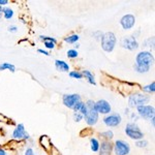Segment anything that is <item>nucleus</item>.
<instances>
[{
	"mask_svg": "<svg viewBox=\"0 0 155 155\" xmlns=\"http://www.w3.org/2000/svg\"><path fill=\"white\" fill-rule=\"evenodd\" d=\"M137 115L140 117H142L143 119L146 120H151L154 118V107L150 106V104H144V106H140L137 107Z\"/></svg>",
	"mask_w": 155,
	"mask_h": 155,
	"instance_id": "423d86ee",
	"label": "nucleus"
},
{
	"mask_svg": "<svg viewBox=\"0 0 155 155\" xmlns=\"http://www.w3.org/2000/svg\"><path fill=\"white\" fill-rule=\"evenodd\" d=\"M150 101V96L143 93H137L134 92L129 95L128 97V106L129 107H137L140 106L148 104Z\"/></svg>",
	"mask_w": 155,
	"mask_h": 155,
	"instance_id": "7ed1b4c3",
	"label": "nucleus"
},
{
	"mask_svg": "<svg viewBox=\"0 0 155 155\" xmlns=\"http://www.w3.org/2000/svg\"><path fill=\"white\" fill-rule=\"evenodd\" d=\"M78 56H79V53H78L77 50L71 49V50H68V51H67V57H68V58L74 59V58H77Z\"/></svg>",
	"mask_w": 155,
	"mask_h": 155,
	"instance_id": "a878e982",
	"label": "nucleus"
},
{
	"mask_svg": "<svg viewBox=\"0 0 155 155\" xmlns=\"http://www.w3.org/2000/svg\"><path fill=\"white\" fill-rule=\"evenodd\" d=\"M150 121H151V123H152V126H154V123H155V118H152L151 120H150Z\"/></svg>",
	"mask_w": 155,
	"mask_h": 155,
	"instance_id": "e433bc0d",
	"label": "nucleus"
},
{
	"mask_svg": "<svg viewBox=\"0 0 155 155\" xmlns=\"http://www.w3.org/2000/svg\"><path fill=\"white\" fill-rule=\"evenodd\" d=\"M12 137L17 141H22V140H29L30 137L25 130V126L24 124L20 123L17 125L16 128L12 131Z\"/></svg>",
	"mask_w": 155,
	"mask_h": 155,
	"instance_id": "1a4fd4ad",
	"label": "nucleus"
},
{
	"mask_svg": "<svg viewBox=\"0 0 155 155\" xmlns=\"http://www.w3.org/2000/svg\"><path fill=\"white\" fill-rule=\"evenodd\" d=\"M2 15H3L4 19L11 20L14 17V11L11 7H3V11H2Z\"/></svg>",
	"mask_w": 155,
	"mask_h": 155,
	"instance_id": "412c9836",
	"label": "nucleus"
},
{
	"mask_svg": "<svg viewBox=\"0 0 155 155\" xmlns=\"http://www.w3.org/2000/svg\"><path fill=\"white\" fill-rule=\"evenodd\" d=\"M101 137H102L104 139V141H110V140L113 139L114 137V132L112 130H107L101 134Z\"/></svg>",
	"mask_w": 155,
	"mask_h": 155,
	"instance_id": "b1692460",
	"label": "nucleus"
},
{
	"mask_svg": "<svg viewBox=\"0 0 155 155\" xmlns=\"http://www.w3.org/2000/svg\"><path fill=\"white\" fill-rule=\"evenodd\" d=\"M39 39L44 41L45 47H46L47 49H49V50H53L55 48V45L57 44V39L54 38V37L41 35V36H39Z\"/></svg>",
	"mask_w": 155,
	"mask_h": 155,
	"instance_id": "2eb2a0df",
	"label": "nucleus"
},
{
	"mask_svg": "<svg viewBox=\"0 0 155 155\" xmlns=\"http://www.w3.org/2000/svg\"><path fill=\"white\" fill-rule=\"evenodd\" d=\"M55 66H56V69L59 71H62V72H67L69 71V65L68 63H66L65 61L63 60H55Z\"/></svg>",
	"mask_w": 155,
	"mask_h": 155,
	"instance_id": "f3484780",
	"label": "nucleus"
},
{
	"mask_svg": "<svg viewBox=\"0 0 155 155\" xmlns=\"http://www.w3.org/2000/svg\"><path fill=\"white\" fill-rule=\"evenodd\" d=\"M8 3V1L7 0H0V6H3L5 5V4Z\"/></svg>",
	"mask_w": 155,
	"mask_h": 155,
	"instance_id": "72a5a7b5",
	"label": "nucleus"
},
{
	"mask_svg": "<svg viewBox=\"0 0 155 155\" xmlns=\"http://www.w3.org/2000/svg\"><path fill=\"white\" fill-rule=\"evenodd\" d=\"M112 149H113V146H112L111 142L102 141L101 144L99 145V155H111Z\"/></svg>",
	"mask_w": 155,
	"mask_h": 155,
	"instance_id": "4468645a",
	"label": "nucleus"
},
{
	"mask_svg": "<svg viewBox=\"0 0 155 155\" xmlns=\"http://www.w3.org/2000/svg\"><path fill=\"white\" fill-rule=\"evenodd\" d=\"M8 31L12 32V33H16L17 31H18V27L16 26V25H11V26H8Z\"/></svg>",
	"mask_w": 155,
	"mask_h": 155,
	"instance_id": "c756f323",
	"label": "nucleus"
},
{
	"mask_svg": "<svg viewBox=\"0 0 155 155\" xmlns=\"http://www.w3.org/2000/svg\"><path fill=\"white\" fill-rule=\"evenodd\" d=\"M80 36L78 34H71L69 36L64 37V41L68 42V44H77V41H79Z\"/></svg>",
	"mask_w": 155,
	"mask_h": 155,
	"instance_id": "4be33fe9",
	"label": "nucleus"
},
{
	"mask_svg": "<svg viewBox=\"0 0 155 155\" xmlns=\"http://www.w3.org/2000/svg\"><path fill=\"white\" fill-rule=\"evenodd\" d=\"M80 101H82V99L79 94H64L63 98H62L63 104L68 109H72L74 107V104Z\"/></svg>",
	"mask_w": 155,
	"mask_h": 155,
	"instance_id": "9b49d317",
	"label": "nucleus"
},
{
	"mask_svg": "<svg viewBox=\"0 0 155 155\" xmlns=\"http://www.w3.org/2000/svg\"><path fill=\"white\" fill-rule=\"evenodd\" d=\"M144 92H147V93H154L155 92V83L154 82H152L151 84L147 85V86H144L143 88H142Z\"/></svg>",
	"mask_w": 155,
	"mask_h": 155,
	"instance_id": "5701e85b",
	"label": "nucleus"
},
{
	"mask_svg": "<svg viewBox=\"0 0 155 155\" xmlns=\"http://www.w3.org/2000/svg\"><path fill=\"white\" fill-rule=\"evenodd\" d=\"M37 52H38V53H41V54L46 55V56H50V53H49V52L45 51V50H42V49H38V50H37Z\"/></svg>",
	"mask_w": 155,
	"mask_h": 155,
	"instance_id": "473e14b6",
	"label": "nucleus"
},
{
	"mask_svg": "<svg viewBox=\"0 0 155 155\" xmlns=\"http://www.w3.org/2000/svg\"><path fill=\"white\" fill-rule=\"evenodd\" d=\"M95 110L98 114L107 115L111 113L112 107H111V104L107 101H104V99H99L98 101L95 102Z\"/></svg>",
	"mask_w": 155,
	"mask_h": 155,
	"instance_id": "f8f14e48",
	"label": "nucleus"
},
{
	"mask_svg": "<svg viewBox=\"0 0 155 155\" xmlns=\"http://www.w3.org/2000/svg\"><path fill=\"white\" fill-rule=\"evenodd\" d=\"M25 155H35V154H34L33 149H32L31 147H29V148H27L26 151H25Z\"/></svg>",
	"mask_w": 155,
	"mask_h": 155,
	"instance_id": "7c9ffc66",
	"label": "nucleus"
},
{
	"mask_svg": "<svg viewBox=\"0 0 155 155\" xmlns=\"http://www.w3.org/2000/svg\"><path fill=\"white\" fill-rule=\"evenodd\" d=\"M154 62V56L149 51H142L137 55L136 63L134 65V71L139 74H146L150 71V67Z\"/></svg>",
	"mask_w": 155,
	"mask_h": 155,
	"instance_id": "f257e3e1",
	"label": "nucleus"
},
{
	"mask_svg": "<svg viewBox=\"0 0 155 155\" xmlns=\"http://www.w3.org/2000/svg\"><path fill=\"white\" fill-rule=\"evenodd\" d=\"M39 144L41 145V147L46 150L47 152H52V143H51V140L48 136H41L39 137Z\"/></svg>",
	"mask_w": 155,
	"mask_h": 155,
	"instance_id": "dca6fc26",
	"label": "nucleus"
},
{
	"mask_svg": "<svg viewBox=\"0 0 155 155\" xmlns=\"http://www.w3.org/2000/svg\"><path fill=\"white\" fill-rule=\"evenodd\" d=\"M80 114H82V115H83V117L85 116V115L87 114V107H86V104H84V106L82 107L81 111H80Z\"/></svg>",
	"mask_w": 155,
	"mask_h": 155,
	"instance_id": "2f4dec72",
	"label": "nucleus"
},
{
	"mask_svg": "<svg viewBox=\"0 0 155 155\" xmlns=\"http://www.w3.org/2000/svg\"><path fill=\"white\" fill-rule=\"evenodd\" d=\"M114 151L116 155H128L130 152V146L127 142L118 140L114 144Z\"/></svg>",
	"mask_w": 155,
	"mask_h": 155,
	"instance_id": "0eeeda50",
	"label": "nucleus"
},
{
	"mask_svg": "<svg viewBox=\"0 0 155 155\" xmlns=\"http://www.w3.org/2000/svg\"><path fill=\"white\" fill-rule=\"evenodd\" d=\"M2 11H3V7L0 6V19L2 18Z\"/></svg>",
	"mask_w": 155,
	"mask_h": 155,
	"instance_id": "c9c22d12",
	"label": "nucleus"
},
{
	"mask_svg": "<svg viewBox=\"0 0 155 155\" xmlns=\"http://www.w3.org/2000/svg\"><path fill=\"white\" fill-rule=\"evenodd\" d=\"M125 134H127V137H129L132 140H143L144 134L142 132V130L140 129V127L137 126V124L136 122H129L126 124L125 127Z\"/></svg>",
	"mask_w": 155,
	"mask_h": 155,
	"instance_id": "39448f33",
	"label": "nucleus"
},
{
	"mask_svg": "<svg viewBox=\"0 0 155 155\" xmlns=\"http://www.w3.org/2000/svg\"><path fill=\"white\" fill-rule=\"evenodd\" d=\"M83 118H84V117H83V115H82V114H80V113H74V120L76 122H80L81 120H83Z\"/></svg>",
	"mask_w": 155,
	"mask_h": 155,
	"instance_id": "c85d7f7f",
	"label": "nucleus"
},
{
	"mask_svg": "<svg viewBox=\"0 0 155 155\" xmlns=\"http://www.w3.org/2000/svg\"><path fill=\"white\" fill-rule=\"evenodd\" d=\"M82 74H83V77L87 80V82H88L89 84L96 85V82H95V80H94L93 74H92L90 71H82Z\"/></svg>",
	"mask_w": 155,
	"mask_h": 155,
	"instance_id": "a211bd4d",
	"label": "nucleus"
},
{
	"mask_svg": "<svg viewBox=\"0 0 155 155\" xmlns=\"http://www.w3.org/2000/svg\"><path fill=\"white\" fill-rule=\"evenodd\" d=\"M84 104H85V102H83L82 101H80L79 102H77V104H74V107H72V110L74 111V113H80V111H81L82 107L84 106Z\"/></svg>",
	"mask_w": 155,
	"mask_h": 155,
	"instance_id": "cd10ccee",
	"label": "nucleus"
},
{
	"mask_svg": "<svg viewBox=\"0 0 155 155\" xmlns=\"http://www.w3.org/2000/svg\"><path fill=\"white\" fill-rule=\"evenodd\" d=\"M79 47H80V45H79V44H74V48H76V49H78ZM76 49H74V50H76Z\"/></svg>",
	"mask_w": 155,
	"mask_h": 155,
	"instance_id": "4c0bfd02",
	"label": "nucleus"
},
{
	"mask_svg": "<svg viewBox=\"0 0 155 155\" xmlns=\"http://www.w3.org/2000/svg\"><path fill=\"white\" fill-rule=\"evenodd\" d=\"M121 46L123 47L124 49L129 50V51H134L139 48V42L137 41L136 37L134 36H126L123 37L121 39Z\"/></svg>",
	"mask_w": 155,
	"mask_h": 155,
	"instance_id": "9d476101",
	"label": "nucleus"
},
{
	"mask_svg": "<svg viewBox=\"0 0 155 155\" xmlns=\"http://www.w3.org/2000/svg\"><path fill=\"white\" fill-rule=\"evenodd\" d=\"M69 77L72 78V79H78V80L83 79V74H82V72L81 71H69Z\"/></svg>",
	"mask_w": 155,
	"mask_h": 155,
	"instance_id": "393cba45",
	"label": "nucleus"
},
{
	"mask_svg": "<svg viewBox=\"0 0 155 155\" xmlns=\"http://www.w3.org/2000/svg\"><path fill=\"white\" fill-rule=\"evenodd\" d=\"M121 122H122V117L118 113H110L104 118V123L109 127L118 126Z\"/></svg>",
	"mask_w": 155,
	"mask_h": 155,
	"instance_id": "6e6552de",
	"label": "nucleus"
},
{
	"mask_svg": "<svg viewBox=\"0 0 155 155\" xmlns=\"http://www.w3.org/2000/svg\"><path fill=\"white\" fill-rule=\"evenodd\" d=\"M101 48L107 53H111L116 46V36L113 32H107L101 36Z\"/></svg>",
	"mask_w": 155,
	"mask_h": 155,
	"instance_id": "20e7f679",
	"label": "nucleus"
},
{
	"mask_svg": "<svg viewBox=\"0 0 155 155\" xmlns=\"http://www.w3.org/2000/svg\"><path fill=\"white\" fill-rule=\"evenodd\" d=\"M136 146L137 148H146L148 146V141H146V140H139V141L136 142Z\"/></svg>",
	"mask_w": 155,
	"mask_h": 155,
	"instance_id": "bb28decb",
	"label": "nucleus"
},
{
	"mask_svg": "<svg viewBox=\"0 0 155 155\" xmlns=\"http://www.w3.org/2000/svg\"><path fill=\"white\" fill-rule=\"evenodd\" d=\"M0 155H7V153H6L5 150L2 149V148H0Z\"/></svg>",
	"mask_w": 155,
	"mask_h": 155,
	"instance_id": "f704fd0d",
	"label": "nucleus"
},
{
	"mask_svg": "<svg viewBox=\"0 0 155 155\" xmlns=\"http://www.w3.org/2000/svg\"><path fill=\"white\" fill-rule=\"evenodd\" d=\"M120 24L123 27V29H125V30L131 29L132 27L134 26V24H136V18H134V16H132L130 14L125 15V16H123L121 18V20H120Z\"/></svg>",
	"mask_w": 155,
	"mask_h": 155,
	"instance_id": "ddd939ff",
	"label": "nucleus"
},
{
	"mask_svg": "<svg viewBox=\"0 0 155 155\" xmlns=\"http://www.w3.org/2000/svg\"><path fill=\"white\" fill-rule=\"evenodd\" d=\"M11 71L12 72H15L16 71V66L14 64H11V63H7V62H4V63H1L0 64V71Z\"/></svg>",
	"mask_w": 155,
	"mask_h": 155,
	"instance_id": "aec40b11",
	"label": "nucleus"
},
{
	"mask_svg": "<svg viewBox=\"0 0 155 155\" xmlns=\"http://www.w3.org/2000/svg\"><path fill=\"white\" fill-rule=\"evenodd\" d=\"M86 107H87V114L85 115V120H86V123L90 126L95 125L98 121V113L95 110V102L91 99L87 101L86 104Z\"/></svg>",
	"mask_w": 155,
	"mask_h": 155,
	"instance_id": "f03ea898",
	"label": "nucleus"
},
{
	"mask_svg": "<svg viewBox=\"0 0 155 155\" xmlns=\"http://www.w3.org/2000/svg\"><path fill=\"white\" fill-rule=\"evenodd\" d=\"M99 145L101 143L98 142V140L95 139V137H91L90 139V148L93 152H97L99 150Z\"/></svg>",
	"mask_w": 155,
	"mask_h": 155,
	"instance_id": "6ab92c4d",
	"label": "nucleus"
}]
</instances>
